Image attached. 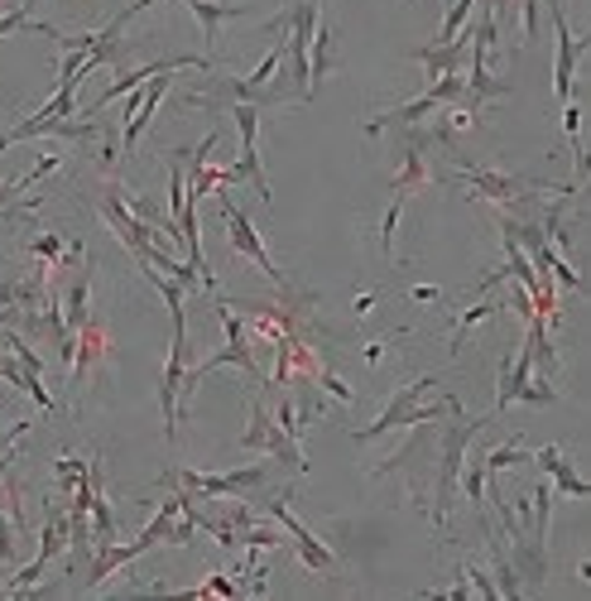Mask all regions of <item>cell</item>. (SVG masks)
Instances as JSON below:
<instances>
[{
	"label": "cell",
	"mask_w": 591,
	"mask_h": 601,
	"mask_svg": "<svg viewBox=\"0 0 591 601\" xmlns=\"http://www.w3.org/2000/svg\"><path fill=\"white\" fill-rule=\"evenodd\" d=\"M241 448L245 452H270L279 466H288V472H298V476L308 472V458L298 452V438H288V433L274 424V414L260 405V399H250V424H245V433H241Z\"/></svg>",
	"instance_id": "8"
},
{
	"label": "cell",
	"mask_w": 591,
	"mask_h": 601,
	"mask_svg": "<svg viewBox=\"0 0 591 601\" xmlns=\"http://www.w3.org/2000/svg\"><path fill=\"white\" fill-rule=\"evenodd\" d=\"M462 97H466V73H442V77H433L428 92H419L414 102L389 106L381 116L365 120V136L375 140V136H385V130H414L419 120H428L433 111H442L448 102H462Z\"/></svg>",
	"instance_id": "4"
},
{
	"label": "cell",
	"mask_w": 591,
	"mask_h": 601,
	"mask_svg": "<svg viewBox=\"0 0 591 601\" xmlns=\"http://www.w3.org/2000/svg\"><path fill=\"white\" fill-rule=\"evenodd\" d=\"M457 486L466 491V500H472V510H481V500H486V462H481V458L462 462V476H457Z\"/></svg>",
	"instance_id": "26"
},
{
	"label": "cell",
	"mask_w": 591,
	"mask_h": 601,
	"mask_svg": "<svg viewBox=\"0 0 591 601\" xmlns=\"http://www.w3.org/2000/svg\"><path fill=\"white\" fill-rule=\"evenodd\" d=\"M337 68V49H332V29H327V20H318V29H313V43H308V92L318 97V87L327 82V73Z\"/></svg>",
	"instance_id": "22"
},
{
	"label": "cell",
	"mask_w": 591,
	"mask_h": 601,
	"mask_svg": "<svg viewBox=\"0 0 591 601\" xmlns=\"http://www.w3.org/2000/svg\"><path fill=\"white\" fill-rule=\"evenodd\" d=\"M63 549H68V510H49V520H43V534H39V553L53 563Z\"/></svg>",
	"instance_id": "25"
},
{
	"label": "cell",
	"mask_w": 591,
	"mask_h": 601,
	"mask_svg": "<svg viewBox=\"0 0 591 601\" xmlns=\"http://www.w3.org/2000/svg\"><path fill=\"white\" fill-rule=\"evenodd\" d=\"M529 375H534V351H529V342L515 351V361L505 356V366H500V385H496V409H510L519 399V389L529 385Z\"/></svg>",
	"instance_id": "21"
},
{
	"label": "cell",
	"mask_w": 591,
	"mask_h": 601,
	"mask_svg": "<svg viewBox=\"0 0 591 601\" xmlns=\"http://www.w3.org/2000/svg\"><path fill=\"white\" fill-rule=\"evenodd\" d=\"M102 221L111 231H116L120 236V246H126L130 255H136V260H144V255H150L154 246H159V231L154 227H144L140 217H130V207L120 203V193H106L102 197Z\"/></svg>",
	"instance_id": "14"
},
{
	"label": "cell",
	"mask_w": 591,
	"mask_h": 601,
	"mask_svg": "<svg viewBox=\"0 0 591 601\" xmlns=\"http://www.w3.org/2000/svg\"><path fill=\"white\" fill-rule=\"evenodd\" d=\"M221 221H227V236H231V246H236V255H245V260L255 265V270L265 274V280H274L279 289H284V270L270 260V251H265V241L255 236V227H250V217L241 213L231 197H221Z\"/></svg>",
	"instance_id": "13"
},
{
	"label": "cell",
	"mask_w": 591,
	"mask_h": 601,
	"mask_svg": "<svg viewBox=\"0 0 591 601\" xmlns=\"http://www.w3.org/2000/svg\"><path fill=\"white\" fill-rule=\"evenodd\" d=\"M136 559H144V549H140L136 539H130V544H102V549H92V567H87V587H102L111 573L130 567Z\"/></svg>",
	"instance_id": "19"
},
{
	"label": "cell",
	"mask_w": 591,
	"mask_h": 601,
	"mask_svg": "<svg viewBox=\"0 0 591 601\" xmlns=\"http://www.w3.org/2000/svg\"><path fill=\"white\" fill-rule=\"evenodd\" d=\"M211 298H217V318H221V332H227V342H221V351H211V356H203L197 366H188V375H183V395H188V389H193L197 381H203L207 371H217V366H241V371L250 375V381H260V375H265V371H260V361H255V351H250V337H245V322H241L236 314H231V304L221 298V289H217Z\"/></svg>",
	"instance_id": "6"
},
{
	"label": "cell",
	"mask_w": 591,
	"mask_h": 601,
	"mask_svg": "<svg viewBox=\"0 0 591 601\" xmlns=\"http://www.w3.org/2000/svg\"><path fill=\"white\" fill-rule=\"evenodd\" d=\"M77 87H82V77H59V87H53V102L43 106V111H35L29 120H20V126H10L5 136V150L10 144H20V140H39V136H49L59 120H68L73 111H77Z\"/></svg>",
	"instance_id": "11"
},
{
	"label": "cell",
	"mask_w": 591,
	"mask_h": 601,
	"mask_svg": "<svg viewBox=\"0 0 591 601\" xmlns=\"http://www.w3.org/2000/svg\"><path fill=\"white\" fill-rule=\"evenodd\" d=\"M29 255H39V260H63V241L59 236H35V241H29Z\"/></svg>",
	"instance_id": "33"
},
{
	"label": "cell",
	"mask_w": 591,
	"mask_h": 601,
	"mask_svg": "<svg viewBox=\"0 0 591 601\" xmlns=\"http://www.w3.org/2000/svg\"><path fill=\"white\" fill-rule=\"evenodd\" d=\"M466 567V583H472L476 587V592H481L486 601H500V592H496V583H490V573H486V567L481 563H462Z\"/></svg>",
	"instance_id": "32"
},
{
	"label": "cell",
	"mask_w": 591,
	"mask_h": 601,
	"mask_svg": "<svg viewBox=\"0 0 591 601\" xmlns=\"http://www.w3.org/2000/svg\"><path fill=\"white\" fill-rule=\"evenodd\" d=\"M496 5H481V20H476V35H472V49H466V59H472V77H466V97L462 106H476L481 102H500V97H510V82L505 77L490 73V53H496Z\"/></svg>",
	"instance_id": "5"
},
{
	"label": "cell",
	"mask_w": 591,
	"mask_h": 601,
	"mask_svg": "<svg viewBox=\"0 0 591 601\" xmlns=\"http://www.w3.org/2000/svg\"><path fill=\"white\" fill-rule=\"evenodd\" d=\"M466 49H472V29H462L452 43H423V49H414L409 59L423 63V68H428V82H433V77H442V73H462Z\"/></svg>",
	"instance_id": "16"
},
{
	"label": "cell",
	"mask_w": 591,
	"mask_h": 601,
	"mask_svg": "<svg viewBox=\"0 0 591 601\" xmlns=\"http://www.w3.org/2000/svg\"><path fill=\"white\" fill-rule=\"evenodd\" d=\"M466 188H472V197H486V203L496 207H519V203H534V197H577V183H543V178H524V174H496V169H481V164H462L457 169Z\"/></svg>",
	"instance_id": "3"
},
{
	"label": "cell",
	"mask_w": 591,
	"mask_h": 601,
	"mask_svg": "<svg viewBox=\"0 0 591 601\" xmlns=\"http://www.w3.org/2000/svg\"><path fill=\"white\" fill-rule=\"evenodd\" d=\"M371 308H375V294H361V298H356V318H371Z\"/></svg>",
	"instance_id": "36"
},
{
	"label": "cell",
	"mask_w": 591,
	"mask_h": 601,
	"mask_svg": "<svg viewBox=\"0 0 591 601\" xmlns=\"http://www.w3.org/2000/svg\"><path fill=\"white\" fill-rule=\"evenodd\" d=\"M534 458V452H524V448H496V452H486V476H500V472H505V466H524V462H529Z\"/></svg>",
	"instance_id": "28"
},
{
	"label": "cell",
	"mask_w": 591,
	"mask_h": 601,
	"mask_svg": "<svg viewBox=\"0 0 591 601\" xmlns=\"http://www.w3.org/2000/svg\"><path fill=\"white\" fill-rule=\"evenodd\" d=\"M448 419L452 424L438 433V476H433V525L438 529H448V510H452V496H457V476H462L466 448H472V438L490 424V419H462V409Z\"/></svg>",
	"instance_id": "2"
},
{
	"label": "cell",
	"mask_w": 591,
	"mask_h": 601,
	"mask_svg": "<svg viewBox=\"0 0 591 601\" xmlns=\"http://www.w3.org/2000/svg\"><path fill=\"white\" fill-rule=\"evenodd\" d=\"M15 5H25V0H0V15H5V10H15Z\"/></svg>",
	"instance_id": "38"
},
{
	"label": "cell",
	"mask_w": 591,
	"mask_h": 601,
	"mask_svg": "<svg viewBox=\"0 0 591 601\" xmlns=\"http://www.w3.org/2000/svg\"><path fill=\"white\" fill-rule=\"evenodd\" d=\"M529 462H539V466H543V476L553 482V491H563V496H573V500H587V496H591V486L582 482V476H577V466L563 458V448H557V443L539 448Z\"/></svg>",
	"instance_id": "17"
},
{
	"label": "cell",
	"mask_w": 591,
	"mask_h": 601,
	"mask_svg": "<svg viewBox=\"0 0 591 601\" xmlns=\"http://www.w3.org/2000/svg\"><path fill=\"white\" fill-rule=\"evenodd\" d=\"M313 381H318L322 389H327V395H332V399H337V405H351V399H356V395H351V385H347V381H342V375H337V371H327V366H318V371H313Z\"/></svg>",
	"instance_id": "29"
},
{
	"label": "cell",
	"mask_w": 591,
	"mask_h": 601,
	"mask_svg": "<svg viewBox=\"0 0 591 601\" xmlns=\"http://www.w3.org/2000/svg\"><path fill=\"white\" fill-rule=\"evenodd\" d=\"M270 515H274V525L288 534V539H294V549H298V563L304 567H313V573H337V553L327 549V544L318 539L313 529L304 525V520L294 515V510H288V491H279L274 500H270Z\"/></svg>",
	"instance_id": "10"
},
{
	"label": "cell",
	"mask_w": 591,
	"mask_h": 601,
	"mask_svg": "<svg viewBox=\"0 0 591 601\" xmlns=\"http://www.w3.org/2000/svg\"><path fill=\"white\" fill-rule=\"evenodd\" d=\"M409 298H414V304H438V289H433V284H419V289H409Z\"/></svg>",
	"instance_id": "34"
},
{
	"label": "cell",
	"mask_w": 591,
	"mask_h": 601,
	"mask_svg": "<svg viewBox=\"0 0 591 601\" xmlns=\"http://www.w3.org/2000/svg\"><path fill=\"white\" fill-rule=\"evenodd\" d=\"M438 389V375H419L414 385H404V389H395L389 395V405H385V414L375 419L371 429H361L356 433V443H375V438H385L389 429H419V424H438V419H448L457 414V399L452 395H442L438 405H428V395Z\"/></svg>",
	"instance_id": "1"
},
{
	"label": "cell",
	"mask_w": 591,
	"mask_h": 601,
	"mask_svg": "<svg viewBox=\"0 0 591 601\" xmlns=\"http://www.w3.org/2000/svg\"><path fill=\"white\" fill-rule=\"evenodd\" d=\"M428 178H433V174H428V159H423V144L414 140V144L404 150V164H399V174H395V183H389V193H395V197H409V193H419Z\"/></svg>",
	"instance_id": "23"
},
{
	"label": "cell",
	"mask_w": 591,
	"mask_h": 601,
	"mask_svg": "<svg viewBox=\"0 0 591 601\" xmlns=\"http://www.w3.org/2000/svg\"><path fill=\"white\" fill-rule=\"evenodd\" d=\"M553 399H557L553 381H534V375H529V385L519 389V399H515V405H534V409H539V405H553Z\"/></svg>",
	"instance_id": "30"
},
{
	"label": "cell",
	"mask_w": 591,
	"mask_h": 601,
	"mask_svg": "<svg viewBox=\"0 0 591 601\" xmlns=\"http://www.w3.org/2000/svg\"><path fill=\"white\" fill-rule=\"evenodd\" d=\"M270 476H274L270 462H255V466H241V472H188V466H178L174 482L193 500H231V496H250L260 486H270Z\"/></svg>",
	"instance_id": "7"
},
{
	"label": "cell",
	"mask_w": 591,
	"mask_h": 601,
	"mask_svg": "<svg viewBox=\"0 0 591 601\" xmlns=\"http://www.w3.org/2000/svg\"><path fill=\"white\" fill-rule=\"evenodd\" d=\"M466 592H472V587H466V577H462V583H452V592H442V597H448V601H466Z\"/></svg>",
	"instance_id": "37"
},
{
	"label": "cell",
	"mask_w": 591,
	"mask_h": 601,
	"mask_svg": "<svg viewBox=\"0 0 591 601\" xmlns=\"http://www.w3.org/2000/svg\"><path fill=\"white\" fill-rule=\"evenodd\" d=\"M549 15H553V39H557V59H553V97H557V102H573L577 63H582V53H587V39H577L573 29H567L563 0H549Z\"/></svg>",
	"instance_id": "12"
},
{
	"label": "cell",
	"mask_w": 591,
	"mask_h": 601,
	"mask_svg": "<svg viewBox=\"0 0 591 601\" xmlns=\"http://www.w3.org/2000/svg\"><path fill=\"white\" fill-rule=\"evenodd\" d=\"M169 87H174V68H169V73H154L150 82L140 87V106H136V116H130V120H126V130H120V150H126V154L136 150V144H140V136H144V130H150L154 111H159V102H164V97H169Z\"/></svg>",
	"instance_id": "15"
},
{
	"label": "cell",
	"mask_w": 591,
	"mask_h": 601,
	"mask_svg": "<svg viewBox=\"0 0 591 601\" xmlns=\"http://www.w3.org/2000/svg\"><path fill=\"white\" fill-rule=\"evenodd\" d=\"M409 197H395L389 193V207H385V221H381V251L385 260H395V231H399V213H404Z\"/></svg>",
	"instance_id": "27"
},
{
	"label": "cell",
	"mask_w": 591,
	"mask_h": 601,
	"mask_svg": "<svg viewBox=\"0 0 591 601\" xmlns=\"http://www.w3.org/2000/svg\"><path fill=\"white\" fill-rule=\"evenodd\" d=\"M500 308H505V304H500V298H481V304L462 308V314H457V322H452V342H448V347H452V356H457V351H462L466 332H472V328H476V322H486L490 314H500Z\"/></svg>",
	"instance_id": "24"
},
{
	"label": "cell",
	"mask_w": 591,
	"mask_h": 601,
	"mask_svg": "<svg viewBox=\"0 0 591 601\" xmlns=\"http://www.w3.org/2000/svg\"><path fill=\"white\" fill-rule=\"evenodd\" d=\"M53 476H59V486H68V491H73V486L87 476V462L82 458H59V462H53Z\"/></svg>",
	"instance_id": "31"
},
{
	"label": "cell",
	"mask_w": 591,
	"mask_h": 601,
	"mask_svg": "<svg viewBox=\"0 0 591 601\" xmlns=\"http://www.w3.org/2000/svg\"><path fill=\"white\" fill-rule=\"evenodd\" d=\"M231 120H236V130H241V159H236V183L245 178V183L255 188V197L260 203H270V178H265V164H260V106H250V102H231Z\"/></svg>",
	"instance_id": "9"
},
{
	"label": "cell",
	"mask_w": 591,
	"mask_h": 601,
	"mask_svg": "<svg viewBox=\"0 0 591 601\" xmlns=\"http://www.w3.org/2000/svg\"><path fill=\"white\" fill-rule=\"evenodd\" d=\"M183 5L193 10L197 25H203V43H207V49L217 43V35H221V25H227V20L250 15V5H236V0H183Z\"/></svg>",
	"instance_id": "20"
},
{
	"label": "cell",
	"mask_w": 591,
	"mask_h": 601,
	"mask_svg": "<svg viewBox=\"0 0 591 601\" xmlns=\"http://www.w3.org/2000/svg\"><path fill=\"white\" fill-rule=\"evenodd\" d=\"M385 361V342H371V347H365V366H381Z\"/></svg>",
	"instance_id": "35"
},
{
	"label": "cell",
	"mask_w": 591,
	"mask_h": 601,
	"mask_svg": "<svg viewBox=\"0 0 591 601\" xmlns=\"http://www.w3.org/2000/svg\"><path fill=\"white\" fill-rule=\"evenodd\" d=\"M63 322H68V332H82L87 322H92V260H87V270H77L68 289H63Z\"/></svg>",
	"instance_id": "18"
}]
</instances>
